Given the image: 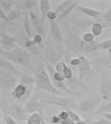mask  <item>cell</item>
I'll list each match as a JSON object with an SVG mask.
<instances>
[{
	"mask_svg": "<svg viewBox=\"0 0 111 124\" xmlns=\"http://www.w3.org/2000/svg\"><path fill=\"white\" fill-rule=\"evenodd\" d=\"M42 60L43 62H44V63L45 67L46 69L47 72H48L51 81L53 86L56 89H58V91L61 90V91H62L66 94H68L73 95V96L78 95L77 93H75V91H72L69 88H68L67 86L65 85V83L63 82L66 79L63 73L56 72L54 67L46 59L43 58Z\"/></svg>",
	"mask_w": 111,
	"mask_h": 124,
	"instance_id": "277c9868",
	"label": "cell"
},
{
	"mask_svg": "<svg viewBox=\"0 0 111 124\" xmlns=\"http://www.w3.org/2000/svg\"><path fill=\"white\" fill-rule=\"evenodd\" d=\"M22 16H23V28L25 31L27 37L29 39H31L33 37V31H32V25H31V19L29 17V12L23 11Z\"/></svg>",
	"mask_w": 111,
	"mask_h": 124,
	"instance_id": "ffe728a7",
	"label": "cell"
},
{
	"mask_svg": "<svg viewBox=\"0 0 111 124\" xmlns=\"http://www.w3.org/2000/svg\"><path fill=\"white\" fill-rule=\"evenodd\" d=\"M79 1H74V3H72L68 7H67L66 9L64 10L62 12H60V14H58V17H57V19H56V21H61L62 19H64L65 17H67V16L71 13V12L75 8V6L77 5H78V3H79Z\"/></svg>",
	"mask_w": 111,
	"mask_h": 124,
	"instance_id": "d4e9b609",
	"label": "cell"
},
{
	"mask_svg": "<svg viewBox=\"0 0 111 124\" xmlns=\"http://www.w3.org/2000/svg\"><path fill=\"white\" fill-rule=\"evenodd\" d=\"M17 39L16 36L2 32L0 31V46L5 51H10L16 47Z\"/></svg>",
	"mask_w": 111,
	"mask_h": 124,
	"instance_id": "8fae6325",
	"label": "cell"
},
{
	"mask_svg": "<svg viewBox=\"0 0 111 124\" xmlns=\"http://www.w3.org/2000/svg\"><path fill=\"white\" fill-rule=\"evenodd\" d=\"M3 119L5 124H17L14 119L7 115H3Z\"/></svg>",
	"mask_w": 111,
	"mask_h": 124,
	"instance_id": "74e56055",
	"label": "cell"
},
{
	"mask_svg": "<svg viewBox=\"0 0 111 124\" xmlns=\"http://www.w3.org/2000/svg\"><path fill=\"white\" fill-rule=\"evenodd\" d=\"M101 116H102L103 118H105V119H107V120H109V122H111V113H101L100 114Z\"/></svg>",
	"mask_w": 111,
	"mask_h": 124,
	"instance_id": "f6af8a7d",
	"label": "cell"
},
{
	"mask_svg": "<svg viewBox=\"0 0 111 124\" xmlns=\"http://www.w3.org/2000/svg\"><path fill=\"white\" fill-rule=\"evenodd\" d=\"M27 86L21 83H18L12 91V96L14 100H25L31 95V91L27 89Z\"/></svg>",
	"mask_w": 111,
	"mask_h": 124,
	"instance_id": "4fadbf2b",
	"label": "cell"
},
{
	"mask_svg": "<svg viewBox=\"0 0 111 124\" xmlns=\"http://www.w3.org/2000/svg\"><path fill=\"white\" fill-rule=\"evenodd\" d=\"M63 74H64L66 79H71L73 77L74 72H73V70H72V69L68 66V67L66 68V69L64 70V71L63 72Z\"/></svg>",
	"mask_w": 111,
	"mask_h": 124,
	"instance_id": "8d00e7d4",
	"label": "cell"
},
{
	"mask_svg": "<svg viewBox=\"0 0 111 124\" xmlns=\"http://www.w3.org/2000/svg\"></svg>",
	"mask_w": 111,
	"mask_h": 124,
	"instance_id": "11a10c76",
	"label": "cell"
},
{
	"mask_svg": "<svg viewBox=\"0 0 111 124\" xmlns=\"http://www.w3.org/2000/svg\"><path fill=\"white\" fill-rule=\"evenodd\" d=\"M75 0H66V1H62L61 3H60L59 5L56 6L55 8L53 10H54L56 13L60 14V12H62L64 10H65L67 7H68L69 6L74 3V1Z\"/></svg>",
	"mask_w": 111,
	"mask_h": 124,
	"instance_id": "1f68e13d",
	"label": "cell"
},
{
	"mask_svg": "<svg viewBox=\"0 0 111 124\" xmlns=\"http://www.w3.org/2000/svg\"><path fill=\"white\" fill-rule=\"evenodd\" d=\"M1 19H0V24H1Z\"/></svg>",
	"mask_w": 111,
	"mask_h": 124,
	"instance_id": "f5cc1de1",
	"label": "cell"
},
{
	"mask_svg": "<svg viewBox=\"0 0 111 124\" xmlns=\"http://www.w3.org/2000/svg\"><path fill=\"white\" fill-rule=\"evenodd\" d=\"M83 39L77 36L74 34L70 35L65 40V45L68 50L70 52H81V46Z\"/></svg>",
	"mask_w": 111,
	"mask_h": 124,
	"instance_id": "5bb4252c",
	"label": "cell"
},
{
	"mask_svg": "<svg viewBox=\"0 0 111 124\" xmlns=\"http://www.w3.org/2000/svg\"><path fill=\"white\" fill-rule=\"evenodd\" d=\"M91 30L94 36H99L103 32V27L99 22H97V19H95V22L92 25Z\"/></svg>",
	"mask_w": 111,
	"mask_h": 124,
	"instance_id": "4dcf8cb0",
	"label": "cell"
},
{
	"mask_svg": "<svg viewBox=\"0 0 111 124\" xmlns=\"http://www.w3.org/2000/svg\"><path fill=\"white\" fill-rule=\"evenodd\" d=\"M2 119H3V114H2L1 111L0 110V124H1Z\"/></svg>",
	"mask_w": 111,
	"mask_h": 124,
	"instance_id": "c3c4849f",
	"label": "cell"
},
{
	"mask_svg": "<svg viewBox=\"0 0 111 124\" xmlns=\"http://www.w3.org/2000/svg\"><path fill=\"white\" fill-rule=\"evenodd\" d=\"M80 63H81V60L79 58H73L72 60H70V63L73 66H79Z\"/></svg>",
	"mask_w": 111,
	"mask_h": 124,
	"instance_id": "b9f144b4",
	"label": "cell"
},
{
	"mask_svg": "<svg viewBox=\"0 0 111 124\" xmlns=\"http://www.w3.org/2000/svg\"><path fill=\"white\" fill-rule=\"evenodd\" d=\"M101 113H111V101L101 105V106L97 108V110L92 114L90 117L97 115V114H100Z\"/></svg>",
	"mask_w": 111,
	"mask_h": 124,
	"instance_id": "f1b7e54d",
	"label": "cell"
},
{
	"mask_svg": "<svg viewBox=\"0 0 111 124\" xmlns=\"http://www.w3.org/2000/svg\"><path fill=\"white\" fill-rule=\"evenodd\" d=\"M66 111L68 112V115H69V118H71L72 120H74L75 122H77L79 121H81V118L80 116L78 115L77 114H76L74 111H72V110H69V109H67Z\"/></svg>",
	"mask_w": 111,
	"mask_h": 124,
	"instance_id": "e575fe53",
	"label": "cell"
},
{
	"mask_svg": "<svg viewBox=\"0 0 111 124\" xmlns=\"http://www.w3.org/2000/svg\"><path fill=\"white\" fill-rule=\"evenodd\" d=\"M21 16H22V11H20V10L16 9L12 10L11 11L9 12L7 14V21L12 22V21H14L19 19Z\"/></svg>",
	"mask_w": 111,
	"mask_h": 124,
	"instance_id": "f546056e",
	"label": "cell"
},
{
	"mask_svg": "<svg viewBox=\"0 0 111 124\" xmlns=\"http://www.w3.org/2000/svg\"><path fill=\"white\" fill-rule=\"evenodd\" d=\"M44 58L53 67L63 59V52L60 44L53 41H48L46 44L43 45Z\"/></svg>",
	"mask_w": 111,
	"mask_h": 124,
	"instance_id": "5b68a950",
	"label": "cell"
},
{
	"mask_svg": "<svg viewBox=\"0 0 111 124\" xmlns=\"http://www.w3.org/2000/svg\"><path fill=\"white\" fill-rule=\"evenodd\" d=\"M58 117L60 118V120H66L67 118H69V115H68V112L66 110H62L58 114Z\"/></svg>",
	"mask_w": 111,
	"mask_h": 124,
	"instance_id": "60d3db41",
	"label": "cell"
},
{
	"mask_svg": "<svg viewBox=\"0 0 111 124\" xmlns=\"http://www.w3.org/2000/svg\"><path fill=\"white\" fill-rule=\"evenodd\" d=\"M61 120H60V118H58V116H53L52 118H51V122L53 123V124H58V123H60Z\"/></svg>",
	"mask_w": 111,
	"mask_h": 124,
	"instance_id": "7dc6e473",
	"label": "cell"
},
{
	"mask_svg": "<svg viewBox=\"0 0 111 124\" xmlns=\"http://www.w3.org/2000/svg\"><path fill=\"white\" fill-rule=\"evenodd\" d=\"M68 67V66L66 64V63L64 62H60L59 63L56 64L55 67V71L57 72H61L63 73V72L64 71V70L66 69V68Z\"/></svg>",
	"mask_w": 111,
	"mask_h": 124,
	"instance_id": "d6a6232c",
	"label": "cell"
},
{
	"mask_svg": "<svg viewBox=\"0 0 111 124\" xmlns=\"http://www.w3.org/2000/svg\"><path fill=\"white\" fill-rule=\"evenodd\" d=\"M21 28L17 23L14 21L10 22L7 21H3L0 24V31L8 34L17 35L19 33Z\"/></svg>",
	"mask_w": 111,
	"mask_h": 124,
	"instance_id": "9a60e30c",
	"label": "cell"
},
{
	"mask_svg": "<svg viewBox=\"0 0 111 124\" xmlns=\"http://www.w3.org/2000/svg\"><path fill=\"white\" fill-rule=\"evenodd\" d=\"M90 120H91V118L90 117V118L86 119L85 120H81V121H79L77 122H75V124H88Z\"/></svg>",
	"mask_w": 111,
	"mask_h": 124,
	"instance_id": "bcb514c9",
	"label": "cell"
},
{
	"mask_svg": "<svg viewBox=\"0 0 111 124\" xmlns=\"http://www.w3.org/2000/svg\"><path fill=\"white\" fill-rule=\"evenodd\" d=\"M44 107L43 103L40 101V96L37 94L31 97L24 106L25 112L27 114H33L35 112H38L40 114L43 113Z\"/></svg>",
	"mask_w": 111,
	"mask_h": 124,
	"instance_id": "9c48e42d",
	"label": "cell"
},
{
	"mask_svg": "<svg viewBox=\"0 0 111 124\" xmlns=\"http://www.w3.org/2000/svg\"><path fill=\"white\" fill-rule=\"evenodd\" d=\"M36 86H35V92H38L40 91H46L52 94L64 96L65 93H62L58 89H56L53 86L51 81L50 78L47 72V70L45 67L44 63L42 60L38 61L36 65Z\"/></svg>",
	"mask_w": 111,
	"mask_h": 124,
	"instance_id": "6da1fadb",
	"label": "cell"
},
{
	"mask_svg": "<svg viewBox=\"0 0 111 124\" xmlns=\"http://www.w3.org/2000/svg\"><path fill=\"white\" fill-rule=\"evenodd\" d=\"M75 122H74V120H72L71 118H68L66 120H62V121H60V124H75Z\"/></svg>",
	"mask_w": 111,
	"mask_h": 124,
	"instance_id": "ee69618b",
	"label": "cell"
},
{
	"mask_svg": "<svg viewBox=\"0 0 111 124\" xmlns=\"http://www.w3.org/2000/svg\"><path fill=\"white\" fill-rule=\"evenodd\" d=\"M99 42L97 41H93L92 42H84L82 41L81 46V52L83 53H92L99 50Z\"/></svg>",
	"mask_w": 111,
	"mask_h": 124,
	"instance_id": "7402d4cb",
	"label": "cell"
},
{
	"mask_svg": "<svg viewBox=\"0 0 111 124\" xmlns=\"http://www.w3.org/2000/svg\"><path fill=\"white\" fill-rule=\"evenodd\" d=\"M29 14L31 19V25L34 31L37 34H39L44 37L45 36L44 23L41 19V16L39 15L37 12L33 10V9L29 10Z\"/></svg>",
	"mask_w": 111,
	"mask_h": 124,
	"instance_id": "30bf717a",
	"label": "cell"
},
{
	"mask_svg": "<svg viewBox=\"0 0 111 124\" xmlns=\"http://www.w3.org/2000/svg\"><path fill=\"white\" fill-rule=\"evenodd\" d=\"M102 99L100 96H94L84 99L77 105V110L83 116H91L101 103Z\"/></svg>",
	"mask_w": 111,
	"mask_h": 124,
	"instance_id": "8992f818",
	"label": "cell"
},
{
	"mask_svg": "<svg viewBox=\"0 0 111 124\" xmlns=\"http://www.w3.org/2000/svg\"><path fill=\"white\" fill-rule=\"evenodd\" d=\"M99 49H105L109 50L111 48V39L104 41L103 42H99Z\"/></svg>",
	"mask_w": 111,
	"mask_h": 124,
	"instance_id": "836d02e7",
	"label": "cell"
},
{
	"mask_svg": "<svg viewBox=\"0 0 111 124\" xmlns=\"http://www.w3.org/2000/svg\"><path fill=\"white\" fill-rule=\"evenodd\" d=\"M18 84V78L12 74L6 71L0 67V88L3 90L9 91Z\"/></svg>",
	"mask_w": 111,
	"mask_h": 124,
	"instance_id": "52a82bcc",
	"label": "cell"
},
{
	"mask_svg": "<svg viewBox=\"0 0 111 124\" xmlns=\"http://www.w3.org/2000/svg\"><path fill=\"white\" fill-rule=\"evenodd\" d=\"M99 93L101 99L105 100L111 99V81H103L99 87Z\"/></svg>",
	"mask_w": 111,
	"mask_h": 124,
	"instance_id": "d6986e66",
	"label": "cell"
},
{
	"mask_svg": "<svg viewBox=\"0 0 111 124\" xmlns=\"http://www.w3.org/2000/svg\"><path fill=\"white\" fill-rule=\"evenodd\" d=\"M46 103L49 105H55L57 106L64 107L66 110H71L77 107L75 101L73 99L60 96L49 98L46 101Z\"/></svg>",
	"mask_w": 111,
	"mask_h": 124,
	"instance_id": "ba28073f",
	"label": "cell"
},
{
	"mask_svg": "<svg viewBox=\"0 0 111 124\" xmlns=\"http://www.w3.org/2000/svg\"><path fill=\"white\" fill-rule=\"evenodd\" d=\"M109 53H110V54H111V49H109Z\"/></svg>",
	"mask_w": 111,
	"mask_h": 124,
	"instance_id": "816d5d0a",
	"label": "cell"
},
{
	"mask_svg": "<svg viewBox=\"0 0 111 124\" xmlns=\"http://www.w3.org/2000/svg\"><path fill=\"white\" fill-rule=\"evenodd\" d=\"M94 39H95V36H93L92 33H86L83 36V41L84 42H92L94 41Z\"/></svg>",
	"mask_w": 111,
	"mask_h": 124,
	"instance_id": "d590c367",
	"label": "cell"
},
{
	"mask_svg": "<svg viewBox=\"0 0 111 124\" xmlns=\"http://www.w3.org/2000/svg\"><path fill=\"white\" fill-rule=\"evenodd\" d=\"M58 17V14L56 13L54 10H50L48 12V13L47 14L46 17L50 21V20H53L55 21V19H57Z\"/></svg>",
	"mask_w": 111,
	"mask_h": 124,
	"instance_id": "f35d334b",
	"label": "cell"
},
{
	"mask_svg": "<svg viewBox=\"0 0 111 124\" xmlns=\"http://www.w3.org/2000/svg\"><path fill=\"white\" fill-rule=\"evenodd\" d=\"M14 0H0V7L7 14L12 10V8L15 5Z\"/></svg>",
	"mask_w": 111,
	"mask_h": 124,
	"instance_id": "484cf974",
	"label": "cell"
},
{
	"mask_svg": "<svg viewBox=\"0 0 111 124\" xmlns=\"http://www.w3.org/2000/svg\"><path fill=\"white\" fill-rule=\"evenodd\" d=\"M43 115V113L40 114L38 112L31 114L27 119V124H41Z\"/></svg>",
	"mask_w": 111,
	"mask_h": 124,
	"instance_id": "4316f807",
	"label": "cell"
},
{
	"mask_svg": "<svg viewBox=\"0 0 111 124\" xmlns=\"http://www.w3.org/2000/svg\"><path fill=\"white\" fill-rule=\"evenodd\" d=\"M108 67H109V68H110V69H111V63L110 64V65H109V66H108Z\"/></svg>",
	"mask_w": 111,
	"mask_h": 124,
	"instance_id": "f907efd6",
	"label": "cell"
},
{
	"mask_svg": "<svg viewBox=\"0 0 111 124\" xmlns=\"http://www.w3.org/2000/svg\"><path fill=\"white\" fill-rule=\"evenodd\" d=\"M7 16L5 12L2 10V8L0 7V19L3 20V21H7Z\"/></svg>",
	"mask_w": 111,
	"mask_h": 124,
	"instance_id": "7bdbcfd3",
	"label": "cell"
},
{
	"mask_svg": "<svg viewBox=\"0 0 111 124\" xmlns=\"http://www.w3.org/2000/svg\"><path fill=\"white\" fill-rule=\"evenodd\" d=\"M101 22L100 24L103 26V29H111V7L104 12L103 14H101Z\"/></svg>",
	"mask_w": 111,
	"mask_h": 124,
	"instance_id": "cb8c5ba5",
	"label": "cell"
},
{
	"mask_svg": "<svg viewBox=\"0 0 111 124\" xmlns=\"http://www.w3.org/2000/svg\"><path fill=\"white\" fill-rule=\"evenodd\" d=\"M88 124H111V122H109L107 119H105V118H102L95 122H89Z\"/></svg>",
	"mask_w": 111,
	"mask_h": 124,
	"instance_id": "ab89813d",
	"label": "cell"
},
{
	"mask_svg": "<svg viewBox=\"0 0 111 124\" xmlns=\"http://www.w3.org/2000/svg\"><path fill=\"white\" fill-rule=\"evenodd\" d=\"M0 67L5 70L6 71L12 74L16 77H20L22 75L21 72L19 69H18L11 62L6 60L5 58H3L1 56H0Z\"/></svg>",
	"mask_w": 111,
	"mask_h": 124,
	"instance_id": "2e32d148",
	"label": "cell"
},
{
	"mask_svg": "<svg viewBox=\"0 0 111 124\" xmlns=\"http://www.w3.org/2000/svg\"><path fill=\"white\" fill-rule=\"evenodd\" d=\"M0 56L9 62L23 65L28 68L31 71L35 72V69L32 65L29 52L23 48L16 47L10 51H5L0 48Z\"/></svg>",
	"mask_w": 111,
	"mask_h": 124,
	"instance_id": "7a4b0ae2",
	"label": "cell"
},
{
	"mask_svg": "<svg viewBox=\"0 0 111 124\" xmlns=\"http://www.w3.org/2000/svg\"><path fill=\"white\" fill-rule=\"evenodd\" d=\"M0 48H1V46H0Z\"/></svg>",
	"mask_w": 111,
	"mask_h": 124,
	"instance_id": "db71d44e",
	"label": "cell"
},
{
	"mask_svg": "<svg viewBox=\"0 0 111 124\" xmlns=\"http://www.w3.org/2000/svg\"><path fill=\"white\" fill-rule=\"evenodd\" d=\"M49 26H50V33L51 38L53 41L58 44H60L64 41L62 33L58 28V25L56 21L50 20L49 21Z\"/></svg>",
	"mask_w": 111,
	"mask_h": 124,
	"instance_id": "e0dca14e",
	"label": "cell"
},
{
	"mask_svg": "<svg viewBox=\"0 0 111 124\" xmlns=\"http://www.w3.org/2000/svg\"><path fill=\"white\" fill-rule=\"evenodd\" d=\"M41 124H46V122H45L44 118V115L42 116V123H41Z\"/></svg>",
	"mask_w": 111,
	"mask_h": 124,
	"instance_id": "681fc988",
	"label": "cell"
},
{
	"mask_svg": "<svg viewBox=\"0 0 111 124\" xmlns=\"http://www.w3.org/2000/svg\"><path fill=\"white\" fill-rule=\"evenodd\" d=\"M75 10L82 13L90 17H92V18H95L97 19L99 17H100L101 16V12L96 10L92 9V8H89L84 7H82V6L79 5V4L77 5L75 7Z\"/></svg>",
	"mask_w": 111,
	"mask_h": 124,
	"instance_id": "44dd1931",
	"label": "cell"
},
{
	"mask_svg": "<svg viewBox=\"0 0 111 124\" xmlns=\"http://www.w3.org/2000/svg\"><path fill=\"white\" fill-rule=\"evenodd\" d=\"M79 58L81 60L79 65L78 66L79 69V76L78 78L80 81H82L84 78H88L92 73L91 64L89 60L83 56L79 55Z\"/></svg>",
	"mask_w": 111,
	"mask_h": 124,
	"instance_id": "7c38bea8",
	"label": "cell"
},
{
	"mask_svg": "<svg viewBox=\"0 0 111 124\" xmlns=\"http://www.w3.org/2000/svg\"><path fill=\"white\" fill-rule=\"evenodd\" d=\"M35 82H36V78H35V76L32 75L24 74L20 76L19 83H21L23 85L29 86V85L35 83Z\"/></svg>",
	"mask_w": 111,
	"mask_h": 124,
	"instance_id": "83f0119b",
	"label": "cell"
},
{
	"mask_svg": "<svg viewBox=\"0 0 111 124\" xmlns=\"http://www.w3.org/2000/svg\"><path fill=\"white\" fill-rule=\"evenodd\" d=\"M0 110L3 115L10 116L17 122L27 121L29 118L23 105L9 102L5 99L0 100Z\"/></svg>",
	"mask_w": 111,
	"mask_h": 124,
	"instance_id": "3957f363",
	"label": "cell"
},
{
	"mask_svg": "<svg viewBox=\"0 0 111 124\" xmlns=\"http://www.w3.org/2000/svg\"><path fill=\"white\" fill-rule=\"evenodd\" d=\"M39 7L40 11L41 19L44 23L45 19L46 18L47 14L50 11V3L48 0H40L39 1Z\"/></svg>",
	"mask_w": 111,
	"mask_h": 124,
	"instance_id": "603a6c76",
	"label": "cell"
},
{
	"mask_svg": "<svg viewBox=\"0 0 111 124\" xmlns=\"http://www.w3.org/2000/svg\"><path fill=\"white\" fill-rule=\"evenodd\" d=\"M38 1L35 0H18L16 1V9L20 11H27L37 7Z\"/></svg>",
	"mask_w": 111,
	"mask_h": 124,
	"instance_id": "ac0fdd59",
	"label": "cell"
}]
</instances>
